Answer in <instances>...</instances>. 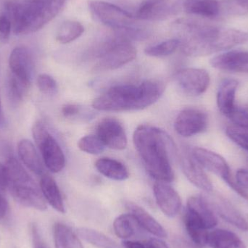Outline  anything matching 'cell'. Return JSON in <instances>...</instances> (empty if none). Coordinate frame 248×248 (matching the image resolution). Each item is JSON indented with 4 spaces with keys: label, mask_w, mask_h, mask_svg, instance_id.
Here are the masks:
<instances>
[{
    "label": "cell",
    "mask_w": 248,
    "mask_h": 248,
    "mask_svg": "<svg viewBox=\"0 0 248 248\" xmlns=\"http://www.w3.org/2000/svg\"><path fill=\"white\" fill-rule=\"evenodd\" d=\"M78 147L88 154L99 155L104 151L106 146L97 135H87L78 140Z\"/></svg>",
    "instance_id": "35"
},
{
    "label": "cell",
    "mask_w": 248,
    "mask_h": 248,
    "mask_svg": "<svg viewBox=\"0 0 248 248\" xmlns=\"http://www.w3.org/2000/svg\"><path fill=\"white\" fill-rule=\"evenodd\" d=\"M68 0H7L4 14L16 35L34 33L53 20Z\"/></svg>",
    "instance_id": "4"
},
{
    "label": "cell",
    "mask_w": 248,
    "mask_h": 248,
    "mask_svg": "<svg viewBox=\"0 0 248 248\" xmlns=\"http://www.w3.org/2000/svg\"><path fill=\"white\" fill-rule=\"evenodd\" d=\"M13 31L12 23L7 15L1 13L0 15V42L6 44L10 39L11 31Z\"/></svg>",
    "instance_id": "38"
},
{
    "label": "cell",
    "mask_w": 248,
    "mask_h": 248,
    "mask_svg": "<svg viewBox=\"0 0 248 248\" xmlns=\"http://www.w3.org/2000/svg\"><path fill=\"white\" fill-rule=\"evenodd\" d=\"M212 205L223 219L242 231H248V221L238 210L236 209L230 202L225 200L218 199L213 202Z\"/></svg>",
    "instance_id": "24"
},
{
    "label": "cell",
    "mask_w": 248,
    "mask_h": 248,
    "mask_svg": "<svg viewBox=\"0 0 248 248\" xmlns=\"http://www.w3.org/2000/svg\"><path fill=\"white\" fill-rule=\"evenodd\" d=\"M7 188L16 202L27 208L45 211L46 202L40 187L31 177L20 162L11 157L5 164Z\"/></svg>",
    "instance_id": "5"
},
{
    "label": "cell",
    "mask_w": 248,
    "mask_h": 248,
    "mask_svg": "<svg viewBox=\"0 0 248 248\" xmlns=\"http://www.w3.org/2000/svg\"><path fill=\"white\" fill-rule=\"evenodd\" d=\"M238 87V81L234 79L224 80L217 93V106L221 113L230 117L236 110L235 96Z\"/></svg>",
    "instance_id": "20"
},
{
    "label": "cell",
    "mask_w": 248,
    "mask_h": 248,
    "mask_svg": "<svg viewBox=\"0 0 248 248\" xmlns=\"http://www.w3.org/2000/svg\"><path fill=\"white\" fill-rule=\"evenodd\" d=\"M220 14L245 16L248 14V0H221Z\"/></svg>",
    "instance_id": "34"
},
{
    "label": "cell",
    "mask_w": 248,
    "mask_h": 248,
    "mask_svg": "<svg viewBox=\"0 0 248 248\" xmlns=\"http://www.w3.org/2000/svg\"><path fill=\"white\" fill-rule=\"evenodd\" d=\"M176 81L186 94L199 96L208 90L211 78L208 71L205 70L187 68L178 71Z\"/></svg>",
    "instance_id": "12"
},
{
    "label": "cell",
    "mask_w": 248,
    "mask_h": 248,
    "mask_svg": "<svg viewBox=\"0 0 248 248\" xmlns=\"http://www.w3.org/2000/svg\"><path fill=\"white\" fill-rule=\"evenodd\" d=\"M133 141L150 176L166 183L174 180L172 163L176 147L166 131L151 125H140L134 131Z\"/></svg>",
    "instance_id": "2"
},
{
    "label": "cell",
    "mask_w": 248,
    "mask_h": 248,
    "mask_svg": "<svg viewBox=\"0 0 248 248\" xmlns=\"http://www.w3.org/2000/svg\"><path fill=\"white\" fill-rule=\"evenodd\" d=\"M124 248H147V245L134 240H124L123 242Z\"/></svg>",
    "instance_id": "47"
},
{
    "label": "cell",
    "mask_w": 248,
    "mask_h": 248,
    "mask_svg": "<svg viewBox=\"0 0 248 248\" xmlns=\"http://www.w3.org/2000/svg\"><path fill=\"white\" fill-rule=\"evenodd\" d=\"M156 202L162 212L169 218L176 217L182 208V200L178 192L166 182H157L153 186Z\"/></svg>",
    "instance_id": "15"
},
{
    "label": "cell",
    "mask_w": 248,
    "mask_h": 248,
    "mask_svg": "<svg viewBox=\"0 0 248 248\" xmlns=\"http://www.w3.org/2000/svg\"><path fill=\"white\" fill-rule=\"evenodd\" d=\"M173 243L177 248H202L192 240H187L184 237H175Z\"/></svg>",
    "instance_id": "42"
},
{
    "label": "cell",
    "mask_w": 248,
    "mask_h": 248,
    "mask_svg": "<svg viewBox=\"0 0 248 248\" xmlns=\"http://www.w3.org/2000/svg\"><path fill=\"white\" fill-rule=\"evenodd\" d=\"M236 182L248 195V170L239 169L236 173Z\"/></svg>",
    "instance_id": "40"
},
{
    "label": "cell",
    "mask_w": 248,
    "mask_h": 248,
    "mask_svg": "<svg viewBox=\"0 0 248 248\" xmlns=\"http://www.w3.org/2000/svg\"><path fill=\"white\" fill-rule=\"evenodd\" d=\"M17 153L19 157L28 169L36 175H43L44 168L42 161L31 141L26 139L20 140L17 144Z\"/></svg>",
    "instance_id": "23"
},
{
    "label": "cell",
    "mask_w": 248,
    "mask_h": 248,
    "mask_svg": "<svg viewBox=\"0 0 248 248\" xmlns=\"http://www.w3.org/2000/svg\"><path fill=\"white\" fill-rule=\"evenodd\" d=\"M0 187L5 190L7 188V171L4 165L0 163Z\"/></svg>",
    "instance_id": "46"
},
{
    "label": "cell",
    "mask_w": 248,
    "mask_h": 248,
    "mask_svg": "<svg viewBox=\"0 0 248 248\" xmlns=\"http://www.w3.org/2000/svg\"><path fill=\"white\" fill-rule=\"evenodd\" d=\"M181 42L179 39H168L166 41L147 46L144 53L150 57H165L171 55L180 47Z\"/></svg>",
    "instance_id": "32"
},
{
    "label": "cell",
    "mask_w": 248,
    "mask_h": 248,
    "mask_svg": "<svg viewBox=\"0 0 248 248\" xmlns=\"http://www.w3.org/2000/svg\"><path fill=\"white\" fill-rule=\"evenodd\" d=\"M84 32V27L81 23L75 20L63 22L58 28L56 40L61 44H68L79 38Z\"/></svg>",
    "instance_id": "31"
},
{
    "label": "cell",
    "mask_w": 248,
    "mask_h": 248,
    "mask_svg": "<svg viewBox=\"0 0 248 248\" xmlns=\"http://www.w3.org/2000/svg\"><path fill=\"white\" fill-rule=\"evenodd\" d=\"M97 136L106 147L122 150L126 147L127 137L119 121L114 118H106L97 125Z\"/></svg>",
    "instance_id": "13"
},
{
    "label": "cell",
    "mask_w": 248,
    "mask_h": 248,
    "mask_svg": "<svg viewBox=\"0 0 248 248\" xmlns=\"http://www.w3.org/2000/svg\"><path fill=\"white\" fill-rule=\"evenodd\" d=\"M186 211L199 220L207 230L214 228L218 224L214 208L208 201L201 195H195L188 199Z\"/></svg>",
    "instance_id": "18"
},
{
    "label": "cell",
    "mask_w": 248,
    "mask_h": 248,
    "mask_svg": "<svg viewBox=\"0 0 248 248\" xmlns=\"http://www.w3.org/2000/svg\"><path fill=\"white\" fill-rule=\"evenodd\" d=\"M125 207L130 214L134 216L141 229L159 238L167 237L166 230L144 208L131 202H127Z\"/></svg>",
    "instance_id": "19"
},
{
    "label": "cell",
    "mask_w": 248,
    "mask_h": 248,
    "mask_svg": "<svg viewBox=\"0 0 248 248\" xmlns=\"http://www.w3.org/2000/svg\"><path fill=\"white\" fill-rule=\"evenodd\" d=\"M9 67L10 74L17 77L25 84L30 86L33 62L27 48L22 46H17L12 51L9 58Z\"/></svg>",
    "instance_id": "16"
},
{
    "label": "cell",
    "mask_w": 248,
    "mask_h": 248,
    "mask_svg": "<svg viewBox=\"0 0 248 248\" xmlns=\"http://www.w3.org/2000/svg\"><path fill=\"white\" fill-rule=\"evenodd\" d=\"M211 65L221 71L248 73V51L233 50L220 54L211 60Z\"/></svg>",
    "instance_id": "17"
},
{
    "label": "cell",
    "mask_w": 248,
    "mask_h": 248,
    "mask_svg": "<svg viewBox=\"0 0 248 248\" xmlns=\"http://www.w3.org/2000/svg\"><path fill=\"white\" fill-rule=\"evenodd\" d=\"M182 52L186 56L202 57L227 50L248 41L243 31L224 29L192 19H181L173 25Z\"/></svg>",
    "instance_id": "1"
},
{
    "label": "cell",
    "mask_w": 248,
    "mask_h": 248,
    "mask_svg": "<svg viewBox=\"0 0 248 248\" xmlns=\"http://www.w3.org/2000/svg\"><path fill=\"white\" fill-rule=\"evenodd\" d=\"M164 91L163 83L156 80H147L140 85H116L94 99L93 107L106 112L143 110L156 103Z\"/></svg>",
    "instance_id": "3"
},
{
    "label": "cell",
    "mask_w": 248,
    "mask_h": 248,
    "mask_svg": "<svg viewBox=\"0 0 248 248\" xmlns=\"http://www.w3.org/2000/svg\"><path fill=\"white\" fill-rule=\"evenodd\" d=\"M80 110H81V108L77 105L66 104L62 106L61 112H62V116L66 118V119H70V118L74 117V116L78 114Z\"/></svg>",
    "instance_id": "41"
},
{
    "label": "cell",
    "mask_w": 248,
    "mask_h": 248,
    "mask_svg": "<svg viewBox=\"0 0 248 248\" xmlns=\"http://www.w3.org/2000/svg\"><path fill=\"white\" fill-rule=\"evenodd\" d=\"M32 239H33V248H46L40 235H39V231L36 226L32 227Z\"/></svg>",
    "instance_id": "44"
},
{
    "label": "cell",
    "mask_w": 248,
    "mask_h": 248,
    "mask_svg": "<svg viewBox=\"0 0 248 248\" xmlns=\"http://www.w3.org/2000/svg\"><path fill=\"white\" fill-rule=\"evenodd\" d=\"M78 236L84 241L98 248H122L114 240L93 229L81 227L77 230Z\"/></svg>",
    "instance_id": "30"
},
{
    "label": "cell",
    "mask_w": 248,
    "mask_h": 248,
    "mask_svg": "<svg viewBox=\"0 0 248 248\" xmlns=\"http://www.w3.org/2000/svg\"><path fill=\"white\" fill-rule=\"evenodd\" d=\"M185 228L189 238L198 246L203 247L208 243V230L193 215L186 211L184 218Z\"/></svg>",
    "instance_id": "29"
},
{
    "label": "cell",
    "mask_w": 248,
    "mask_h": 248,
    "mask_svg": "<svg viewBox=\"0 0 248 248\" xmlns=\"http://www.w3.org/2000/svg\"><path fill=\"white\" fill-rule=\"evenodd\" d=\"M53 237L55 248H84L78 236L62 223L54 226Z\"/></svg>",
    "instance_id": "28"
},
{
    "label": "cell",
    "mask_w": 248,
    "mask_h": 248,
    "mask_svg": "<svg viewBox=\"0 0 248 248\" xmlns=\"http://www.w3.org/2000/svg\"><path fill=\"white\" fill-rule=\"evenodd\" d=\"M192 154L203 169L221 177L234 192L241 197L244 196V191L233 180L230 166L224 157L202 147H195L192 150Z\"/></svg>",
    "instance_id": "9"
},
{
    "label": "cell",
    "mask_w": 248,
    "mask_h": 248,
    "mask_svg": "<svg viewBox=\"0 0 248 248\" xmlns=\"http://www.w3.org/2000/svg\"><path fill=\"white\" fill-rule=\"evenodd\" d=\"M180 163L184 174L192 185L208 193L212 192L214 187L211 180L203 168L192 155V152L184 150L180 155Z\"/></svg>",
    "instance_id": "14"
},
{
    "label": "cell",
    "mask_w": 248,
    "mask_h": 248,
    "mask_svg": "<svg viewBox=\"0 0 248 248\" xmlns=\"http://www.w3.org/2000/svg\"><path fill=\"white\" fill-rule=\"evenodd\" d=\"M229 118L237 126L248 131V112L244 111V110H235Z\"/></svg>",
    "instance_id": "39"
},
{
    "label": "cell",
    "mask_w": 248,
    "mask_h": 248,
    "mask_svg": "<svg viewBox=\"0 0 248 248\" xmlns=\"http://www.w3.org/2000/svg\"><path fill=\"white\" fill-rule=\"evenodd\" d=\"M141 227L131 214H122L115 219L113 230L116 236L124 240L137 237L141 233Z\"/></svg>",
    "instance_id": "27"
},
{
    "label": "cell",
    "mask_w": 248,
    "mask_h": 248,
    "mask_svg": "<svg viewBox=\"0 0 248 248\" xmlns=\"http://www.w3.org/2000/svg\"><path fill=\"white\" fill-rule=\"evenodd\" d=\"M95 167L101 174L113 180L124 181L129 177L126 167L115 159L102 157L96 161Z\"/></svg>",
    "instance_id": "25"
},
{
    "label": "cell",
    "mask_w": 248,
    "mask_h": 248,
    "mask_svg": "<svg viewBox=\"0 0 248 248\" xmlns=\"http://www.w3.org/2000/svg\"><path fill=\"white\" fill-rule=\"evenodd\" d=\"M208 123L206 113L199 109L186 108L176 117L174 128L182 137H190L203 132Z\"/></svg>",
    "instance_id": "11"
},
{
    "label": "cell",
    "mask_w": 248,
    "mask_h": 248,
    "mask_svg": "<svg viewBox=\"0 0 248 248\" xmlns=\"http://www.w3.org/2000/svg\"><path fill=\"white\" fill-rule=\"evenodd\" d=\"M226 133L230 140L248 152V133L232 126L227 127Z\"/></svg>",
    "instance_id": "37"
},
{
    "label": "cell",
    "mask_w": 248,
    "mask_h": 248,
    "mask_svg": "<svg viewBox=\"0 0 248 248\" xmlns=\"http://www.w3.org/2000/svg\"><path fill=\"white\" fill-rule=\"evenodd\" d=\"M207 245L211 248H247L237 234L226 230H216L209 233Z\"/></svg>",
    "instance_id": "26"
},
{
    "label": "cell",
    "mask_w": 248,
    "mask_h": 248,
    "mask_svg": "<svg viewBox=\"0 0 248 248\" xmlns=\"http://www.w3.org/2000/svg\"><path fill=\"white\" fill-rule=\"evenodd\" d=\"M37 86L43 94L47 95H54L58 92L56 81L48 74H42L38 77Z\"/></svg>",
    "instance_id": "36"
},
{
    "label": "cell",
    "mask_w": 248,
    "mask_h": 248,
    "mask_svg": "<svg viewBox=\"0 0 248 248\" xmlns=\"http://www.w3.org/2000/svg\"><path fill=\"white\" fill-rule=\"evenodd\" d=\"M40 189L46 202L58 212L64 214L65 206L61 190L55 181L50 176L42 175L40 180Z\"/></svg>",
    "instance_id": "22"
},
{
    "label": "cell",
    "mask_w": 248,
    "mask_h": 248,
    "mask_svg": "<svg viewBox=\"0 0 248 248\" xmlns=\"http://www.w3.org/2000/svg\"><path fill=\"white\" fill-rule=\"evenodd\" d=\"M33 140L42 153L44 163L52 173H58L65 167V158L61 146L51 135L42 122H36L32 128Z\"/></svg>",
    "instance_id": "7"
},
{
    "label": "cell",
    "mask_w": 248,
    "mask_h": 248,
    "mask_svg": "<svg viewBox=\"0 0 248 248\" xmlns=\"http://www.w3.org/2000/svg\"><path fill=\"white\" fill-rule=\"evenodd\" d=\"M89 8L97 21L113 30L134 26V16L119 6L106 1L92 0L89 1Z\"/></svg>",
    "instance_id": "8"
},
{
    "label": "cell",
    "mask_w": 248,
    "mask_h": 248,
    "mask_svg": "<svg viewBox=\"0 0 248 248\" xmlns=\"http://www.w3.org/2000/svg\"><path fill=\"white\" fill-rule=\"evenodd\" d=\"M4 189L0 187V219L4 218L8 211V203L4 195Z\"/></svg>",
    "instance_id": "43"
},
{
    "label": "cell",
    "mask_w": 248,
    "mask_h": 248,
    "mask_svg": "<svg viewBox=\"0 0 248 248\" xmlns=\"http://www.w3.org/2000/svg\"><path fill=\"white\" fill-rule=\"evenodd\" d=\"M146 245L147 248H169L164 242L156 238L150 239Z\"/></svg>",
    "instance_id": "45"
},
{
    "label": "cell",
    "mask_w": 248,
    "mask_h": 248,
    "mask_svg": "<svg viewBox=\"0 0 248 248\" xmlns=\"http://www.w3.org/2000/svg\"><path fill=\"white\" fill-rule=\"evenodd\" d=\"M1 101H0V120H1Z\"/></svg>",
    "instance_id": "48"
},
{
    "label": "cell",
    "mask_w": 248,
    "mask_h": 248,
    "mask_svg": "<svg viewBox=\"0 0 248 248\" xmlns=\"http://www.w3.org/2000/svg\"><path fill=\"white\" fill-rule=\"evenodd\" d=\"M137 57V49L130 41L115 33L103 42L98 54L96 71H106L118 69Z\"/></svg>",
    "instance_id": "6"
},
{
    "label": "cell",
    "mask_w": 248,
    "mask_h": 248,
    "mask_svg": "<svg viewBox=\"0 0 248 248\" xmlns=\"http://www.w3.org/2000/svg\"><path fill=\"white\" fill-rule=\"evenodd\" d=\"M29 87L10 73L7 80V92L10 102L13 105L19 104L23 100Z\"/></svg>",
    "instance_id": "33"
},
{
    "label": "cell",
    "mask_w": 248,
    "mask_h": 248,
    "mask_svg": "<svg viewBox=\"0 0 248 248\" xmlns=\"http://www.w3.org/2000/svg\"><path fill=\"white\" fill-rule=\"evenodd\" d=\"M183 9L192 16L215 18L220 15L219 0H184Z\"/></svg>",
    "instance_id": "21"
},
{
    "label": "cell",
    "mask_w": 248,
    "mask_h": 248,
    "mask_svg": "<svg viewBox=\"0 0 248 248\" xmlns=\"http://www.w3.org/2000/svg\"><path fill=\"white\" fill-rule=\"evenodd\" d=\"M184 0H144L137 9V20L158 21L176 16L183 8Z\"/></svg>",
    "instance_id": "10"
}]
</instances>
